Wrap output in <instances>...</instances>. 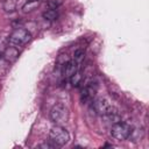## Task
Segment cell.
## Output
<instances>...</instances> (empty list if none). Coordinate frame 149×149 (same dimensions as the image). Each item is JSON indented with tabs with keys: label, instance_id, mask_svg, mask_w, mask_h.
Instances as JSON below:
<instances>
[{
	"label": "cell",
	"instance_id": "cell-13",
	"mask_svg": "<svg viewBox=\"0 0 149 149\" xmlns=\"http://www.w3.org/2000/svg\"><path fill=\"white\" fill-rule=\"evenodd\" d=\"M84 57H85V54H84V51L80 50V49L76 50L74 54H73V61H76L78 64H81V62L84 61Z\"/></svg>",
	"mask_w": 149,
	"mask_h": 149
},
{
	"label": "cell",
	"instance_id": "cell-6",
	"mask_svg": "<svg viewBox=\"0 0 149 149\" xmlns=\"http://www.w3.org/2000/svg\"><path fill=\"white\" fill-rule=\"evenodd\" d=\"M95 94H97V85L93 84V83H91V84L86 85V86L83 88L80 99H81V101L85 102V104L92 102V100L94 99Z\"/></svg>",
	"mask_w": 149,
	"mask_h": 149
},
{
	"label": "cell",
	"instance_id": "cell-4",
	"mask_svg": "<svg viewBox=\"0 0 149 149\" xmlns=\"http://www.w3.org/2000/svg\"><path fill=\"white\" fill-rule=\"evenodd\" d=\"M133 128L127 122L116 121L111 128V135L118 141H125L129 137Z\"/></svg>",
	"mask_w": 149,
	"mask_h": 149
},
{
	"label": "cell",
	"instance_id": "cell-3",
	"mask_svg": "<svg viewBox=\"0 0 149 149\" xmlns=\"http://www.w3.org/2000/svg\"><path fill=\"white\" fill-rule=\"evenodd\" d=\"M31 40V34L24 28H16L8 37V43L14 47H21L27 44Z\"/></svg>",
	"mask_w": 149,
	"mask_h": 149
},
{
	"label": "cell",
	"instance_id": "cell-15",
	"mask_svg": "<svg viewBox=\"0 0 149 149\" xmlns=\"http://www.w3.org/2000/svg\"><path fill=\"white\" fill-rule=\"evenodd\" d=\"M1 55H2V52H1V51H0V57H1Z\"/></svg>",
	"mask_w": 149,
	"mask_h": 149
},
{
	"label": "cell",
	"instance_id": "cell-8",
	"mask_svg": "<svg viewBox=\"0 0 149 149\" xmlns=\"http://www.w3.org/2000/svg\"><path fill=\"white\" fill-rule=\"evenodd\" d=\"M2 55H3V57H5L6 61H8V62H13V61L19 56V50L16 49V47L12 45V47L6 48L5 51L2 52Z\"/></svg>",
	"mask_w": 149,
	"mask_h": 149
},
{
	"label": "cell",
	"instance_id": "cell-7",
	"mask_svg": "<svg viewBox=\"0 0 149 149\" xmlns=\"http://www.w3.org/2000/svg\"><path fill=\"white\" fill-rule=\"evenodd\" d=\"M79 65H80V64H78V63H77L76 61H73V59H71V61L64 63V64H63V68H62V73H63V76L66 77V78H70V76H72L77 70H79Z\"/></svg>",
	"mask_w": 149,
	"mask_h": 149
},
{
	"label": "cell",
	"instance_id": "cell-11",
	"mask_svg": "<svg viewBox=\"0 0 149 149\" xmlns=\"http://www.w3.org/2000/svg\"><path fill=\"white\" fill-rule=\"evenodd\" d=\"M43 17H44L45 20L54 21V20H56V19L58 17V13H57V10H56L55 8H50V9H48V10H45V12L43 13Z\"/></svg>",
	"mask_w": 149,
	"mask_h": 149
},
{
	"label": "cell",
	"instance_id": "cell-12",
	"mask_svg": "<svg viewBox=\"0 0 149 149\" xmlns=\"http://www.w3.org/2000/svg\"><path fill=\"white\" fill-rule=\"evenodd\" d=\"M2 6H3L5 12L10 13L16 8V0H3Z\"/></svg>",
	"mask_w": 149,
	"mask_h": 149
},
{
	"label": "cell",
	"instance_id": "cell-14",
	"mask_svg": "<svg viewBox=\"0 0 149 149\" xmlns=\"http://www.w3.org/2000/svg\"><path fill=\"white\" fill-rule=\"evenodd\" d=\"M40 148H55V146L51 142H49V143H42V144H40Z\"/></svg>",
	"mask_w": 149,
	"mask_h": 149
},
{
	"label": "cell",
	"instance_id": "cell-10",
	"mask_svg": "<svg viewBox=\"0 0 149 149\" xmlns=\"http://www.w3.org/2000/svg\"><path fill=\"white\" fill-rule=\"evenodd\" d=\"M69 80H70L72 86H78L81 83V80H83V74H81L80 70H77L72 76H70Z\"/></svg>",
	"mask_w": 149,
	"mask_h": 149
},
{
	"label": "cell",
	"instance_id": "cell-5",
	"mask_svg": "<svg viewBox=\"0 0 149 149\" xmlns=\"http://www.w3.org/2000/svg\"><path fill=\"white\" fill-rule=\"evenodd\" d=\"M92 107L94 109V112L99 115H104V116H108L114 114V107L111 105V102L105 99V98H98V99H93L92 100Z\"/></svg>",
	"mask_w": 149,
	"mask_h": 149
},
{
	"label": "cell",
	"instance_id": "cell-9",
	"mask_svg": "<svg viewBox=\"0 0 149 149\" xmlns=\"http://www.w3.org/2000/svg\"><path fill=\"white\" fill-rule=\"evenodd\" d=\"M41 1L40 0H29L28 2H26L22 7V12L23 13H30L33 12L34 9H36L38 6H40Z\"/></svg>",
	"mask_w": 149,
	"mask_h": 149
},
{
	"label": "cell",
	"instance_id": "cell-2",
	"mask_svg": "<svg viewBox=\"0 0 149 149\" xmlns=\"http://www.w3.org/2000/svg\"><path fill=\"white\" fill-rule=\"evenodd\" d=\"M49 118L55 125L62 126L63 123H65L69 120V109L64 104L58 102L51 107L50 113H49Z\"/></svg>",
	"mask_w": 149,
	"mask_h": 149
},
{
	"label": "cell",
	"instance_id": "cell-1",
	"mask_svg": "<svg viewBox=\"0 0 149 149\" xmlns=\"http://www.w3.org/2000/svg\"><path fill=\"white\" fill-rule=\"evenodd\" d=\"M70 140L69 132L61 125H55L49 132V142L55 147H63Z\"/></svg>",
	"mask_w": 149,
	"mask_h": 149
}]
</instances>
